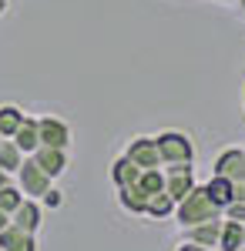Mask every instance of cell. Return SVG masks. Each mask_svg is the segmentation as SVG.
Here are the masks:
<instances>
[{"label":"cell","mask_w":245,"mask_h":251,"mask_svg":"<svg viewBox=\"0 0 245 251\" xmlns=\"http://www.w3.org/2000/svg\"><path fill=\"white\" fill-rule=\"evenodd\" d=\"M225 214L232 218V221H245V201H242V198H235L232 204H225Z\"/></svg>","instance_id":"obj_4"},{"label":"cell","mask_w":245,"mask_h":251,"mask_svg":"<svg viewBox=\"0 0 245 251\" xmlns=\"http://www.w3.org/2000/svg\"><path fill=\"white\" fill-rule=\"evenodd\" d=\"M218 248H222V251H239V248H245V221H232V218H228L225 225H222Z\"/></svg>","instance_id":"obj_3"},{"label":"cell","mask_w":245,"mask_h":251,"mask_svg":"<svg viewBox=\"0 0 245 251\" xmlns=\"http://www.w3.org/2000/svg\"><path fill=\"white\" fill-rule=\"evenodd\" d=\"M185 251H205V248H185Z\"/></svg>","instance_id":"obj_5"},{"label":"cell","mask_w":245,"mask_h":251,"mask_svg":"<svg viewBox=\"0 0 245 251\" xmlns=\"http://www.w3.org/2000/svg\"><path fill=\"white\" fill-rule=\"evenodd\" d=\"M215 168H218V174L228 177L232 184H242V181H245V154H242V151H225V154L218 157Z\"/></svg>","instance_id":"obj_2"},{"label":"cell","mask_w":245,"mask_h":251,"mask_svg":"<svg viewBox=\"0 0 245 251\" xmlns=\"http://www.w3.org/2000/svg\"><path fill=\"white\" fill-rule=\"evenodd\" d=\"M242 7H245V0H242Z\"/></svg>","instance_id":"obj_6"},{"label":"cell","mask_w":245,"mask_h":251,"mask_svg":"<svg viewBox=\"0 0 245 251\" xmlns=\"http://www.w3.org/2000/svg\"><path fill=\"white\" fill-rule=\"evenodd\" d=\"M222 211V204H215L212 201V194H208V188H191L188 198H185V204L178 208V218H182V225H205V221H215V214Z\"/></svg>","instance_id":"obj_1"}]
</instances>
